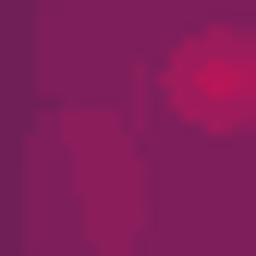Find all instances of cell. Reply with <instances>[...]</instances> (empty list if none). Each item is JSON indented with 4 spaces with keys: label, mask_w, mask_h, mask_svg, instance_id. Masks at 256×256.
<instances>
[{
    "label": "cell",
    "mask_w": 256,
    "mask_h": 256,
    "mask_svg": "<svg viewBox=\"0 0 256 256\" xmlns=\"http://www.w3.org/2000/svg\"><path fill=\"white\" fill-rule=\"evenodd\" d=\"M61 171H74V208H86V244L98 256H134V220H146V183H134V146H122V122H61Z\"/></svg>",
    "instance_id": "6da1fadb"
},
{
    "label": "cell",
    "mask_w": 256,
    "mask_h": 256,
    "mask_svg": "<svg viewBox=\"0 0 256 256\" xmlns=\"http://www.w3.org/2000/svg\"><path fill=\"white\" fill-rule=\"evenodd\" d=\"M158 86H171V110L208 122V134H256V37H196Z\"/></svg>",
    "instance_id": "7a4b0ae2"
}]
</instances>
